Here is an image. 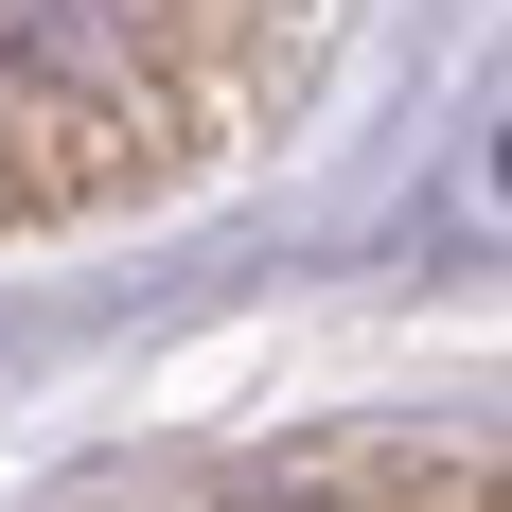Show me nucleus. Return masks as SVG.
Listing matches in <instances>:
<instances>
[{"label":"nucleus","instance_id":"f257e3e1","mask_svg":"<svg viewBox=\"0 0 512 512\" xmlns=\"http://www.w3.org/2000/svg\"><path fill=\"white\" fill-rule=\"evenodd\" d=\"M159 53H177V0H0V89L36 106V124L142 106Z\"/></svg>","mask_w":512,"mask_h":512},{"label":"nucleus","instance_id":"f03ea898","mask_svg":"<svg viewBox=\"0 0 512 512\" xmlns=\"http://www.w3.org/2000/svg\"><path fill=\"white\" fill-rule=\"evenodd\" d=\"M230 512H354V495H230Z\"/></svg>","mask_w":512,"mask_h":512},{"label":"nucleus","instance_id":"7ed1b4c3","mask_svg":"<svg viewBox=\"0 0 512 512\" xmlns=\"http://www.w3.org/2000/svg\"><path fill=\"white\" fill-rule=\"evenodd\" d=\"M495 195H512V142H495Z\"/></svg>","mask_w":512,"mask_h":512}]
</instances>
